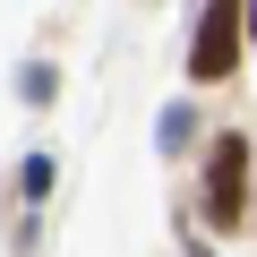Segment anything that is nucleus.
Masks as SVG:
<instances>
[{"label": "nucleus", "instance_id": "1", "mask_svg": "<svg viewBox=\"0 0 257 257\" xmlns=\"http://www.w3.org/2000/svg\"><path fill=\"white\" fill-rule=\"evenodd\" d=\"M240 35H248L240 0H206V18H197V43H189V77H197V86L231 77V60H240Z\"/></svg>", "mask_w": 257, "mask_h": 257}, {"label": "nucleus", "instance_id": "2", "mask_svg": "<svg viewBox=\"0 0 257 257\" xmlns=\"http://www.w3.org/2000/svg\"><path fill=\"white\" fill-rule=\"evenodd\" d=\"M240 206H248V146L240 138H214V155H206V223L231 231Z\"/></svg>", "mask_w": 257, "mask_h": 257}, {"label": "nucleus", "instance_id": "3", "mask_svg": "<svg viewBox=\"0 0 257 257\" xmlns=\"http://www.w3.org/2000/svg\"><path fill=\"white\" fill-rule=\"evenodd\" d=\"M43 189H52V163L26 155V163H18V197H43Z\"/></svg>", "mask_w": 257, "mask_h": 257}, {"label": "nucleus", "instance_id": "4", "mask_svg": "<svg viewBox=\"0 0 257 257\" xmlns=\"http://www.w3.org/2000/svg\"><path fill=\"white\" fill-rule=\"evenodd\" d=\"M248 35H257V9H248Z\"/></svg>", "mask_w": 257, "mask_h": 257}]
</instances>
